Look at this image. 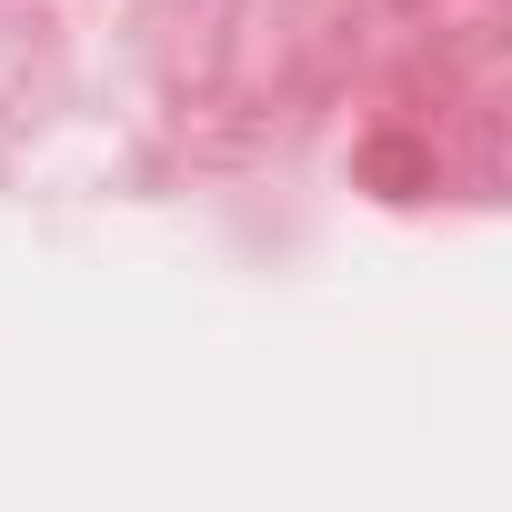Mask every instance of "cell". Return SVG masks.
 I'll return each instance as SVG.
<instances>
[]
</instances>
